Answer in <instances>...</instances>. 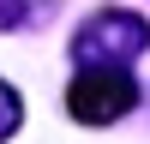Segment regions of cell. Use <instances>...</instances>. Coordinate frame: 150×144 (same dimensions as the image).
<instances>
[{
  "instance_id": "6da1fadb",
  "label": "cell",
  "mask_w": 150,
  "mask_h": 144,
  "mask_svg": "<svg viewBox=\"0 0 150 144\" xmlns=\"http://www.w3.org/2000/svg\"><path fill=\"white\" fill-rule=\"evenodd\" d=\"M144 48H150V24L138 12H120V6L84 18L78 36H72V60H78V66H126Z\"/></svg>"
},
{
  "instance_id": "7a4b0ae2",
  "label": "cell",
  "mask_w": 150,
  "mask_h": 144,
  "mask_svg": "<svg viewBox=\"0 0 150 144\" xmlns=\"http://www.w3.org/2000/svg\"><path fill=\"white\" fill-rule=\"evenodd\" d=\"M66 108L84 126H114L138 108V78L126 66H78V78L66 84Z\"/></svg>"
},
{
  "instance_id": "3957f363",
  "label": "cell",
  "mask_w": 150,
  "mask_h": 144,
  "mask_svg": "<svg viewBox=\"0 0 150 144\" xmlns=\"http://www.w3.org/2000/svg\"><path fill=\"white\" fill-rule=\"evenodd\" d=\"M48 0H0V30H30V24H42Z\"/></svg>"
},
{
  "instance_id": "277c9868",
  "label": "cell",
  "mask_w": 150,
  "mask_h": 144,
  "mask_svg": "<svg viewBox=\"0 0 150 144\" xmlns=\"http://www.w3.org/2000/svg\"><path fill=\"white\" fill-rule=\"evenodd\" d=\"M18 120H24V102H18V90L0 78V138H12V132H18Z\"/></svg>"
}]
</instances>
